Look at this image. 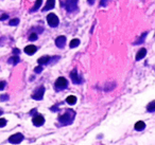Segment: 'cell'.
Instances as JSON below:
<instances>
[{
    "mask_svg": "<svg viewBox=\"0 0 155 145\" xmlns=\"http://www.w3.org/2000/svg\"><path fill=\"white\" fill-rule=\"evenodd\" d=\"M41 0H36V2H35L34 7H33V9L31 10V12H34V11H37V10L39 9V7H41Z\"/></svg>",
    "mask_w": 155,
    "mask_h": 145,
    "instance_id": "19",
    "label": "cell"
},
{
    "mask_svg": "<svg viewBox=\"0 0 155 145\" xmlns=\"http://www.w3.org/2000/svg\"><path fill=\"white\" fill-rule=\"evenodd\" d=\"M107 1L108 0H101V7H105L107 5Z\"/></svg>",
    "mask_w": 155,
    "mask_h": 145,
    "instance_id": "27",
    "label": "cell"
},
{
    "mask_svg": "<svg viewBox=\"0 0 155 145\" xmlns=\"http://www.w3.org/2000/svg\"><path fill=\"white\" fill-rule=\"evenodd\" d=\"M77 5H78V0H67L66 1V10L68 12H73L77 10Z\"/></svg>",
    "mask_w": 155,
    "mask_h": 145,
    "instance_id": "3",
    "label": "cell"
},
{
    "mask_svg": "<svg viewBox=\"0 0 155 145\" xmlns=\"http://www.w3.org/2000/svg\"><path fill=\"white\" fill-rule=\"evenodd\" d=\"M54 5H55V0H47L46 5L44 7V11H49V10H52L54 8Z\"/></svg>",
    "mask_w": 155,
    "mask_h": 145,
    "instance_id": "10",
    "label": "cell"
},
{
    "mask_svg": "<svg viewBox=\"0 0 155 145\" xmlns=\"http://www.w3.org/2000/svg\"><path fill=\"white\" fill-rule=\"evenodd\" d=\"M66 102L70 105H73V104H75V102H77V98H75L74 95H69L68 98H66Z\"/></svg>",
    "mask_w": 155,
    "mask_h": 145,
    "instance_id": "17",
    "label": "cell"
},
{
    "mask_svg": "<svg viewBox=\"0 0 155 145\" xmlns=\"http://www.w3.org/2000/svg\"><path fill=\"white\" fill-rule=\"evenodd\" d=\"M22 140H24V136H22L21 134H15L9 138V142L13 143V144H18V143H20Z\"/></svg>",
    "mask_w": 155,
    "mask_h": 145,
    "instance_id": "5",
    "label": "cell"
},
{
    "mask_svg": "<svg viewBox=\"0 0 155 145\" xmlns=\"http://www.w3.org/2000/svg\"><path fill=\"white\" fill-rule=\"evenodd\" d=\"M147 36V33H143V34L141 35V37H140V39L138 41H136V44H141L142 41H143V39H144V37Z\"/></svg>",
    "mask_w": 155,
    "mask_h": 145,
    "instance_id": "25",
    "label": "cell"
},
{
    "mask_svg": "<svg viewBox=\"0 0 155 145\" xmlns=\"http://www.w3.org/2000/svg\"><path fill=\"white\" fill-rule=\"evenodd\" d=\"M47 21H48V24L52 28H55V27L58 26V18L55 14L51 13L47 16Z\"/></svg>",
    "mask_w": 155,
    "mask_h": 145,
    "instance_id": "2",
    "label": "cell"
},
{
    "mask_svg": "<svg viewBox=\"0 0 155 145\" xmlns=\"http://www.w3.org/2000/svg\"><path fill=\"white\" fill-rule=\"evenodd\" d=\"M8 100H9V95H8V94H2V95H0V101L5 102V101H8Z\"/></svg>",
    "mask_w": 155,
    "mask_h": 145,
    "instance_id": "22",
    "label": "cell"
},
{
    "mask_svg": "<svg viewBox=\"0 0 155 145\" xmlns=\"http://www.w3.org/2000/svg\"><path fill=\"white\" fill-rule=\"evenodd\" d=\"M55 45L58 46V48H63L65 45H66V37L58 36V38L55 39Z\"/></svg>",
    "mask_w": 155,
    "mask_h": 145,
    "instance_id": "9",
    "label": "cell"
},
{
    "mask_svg": "<svg viewBox=\"0 0 155 145\" xmlns=\"http://www.w3.org/2000/svg\"><path fill=\"white\" fill-rule=\"evenodd\" d=\"M146 54H147V50L144 49V48H141V49L137 52V54H136V60H142V58L146 56Z\"/></svg>",
    "mask_w": 155,
    "mask_h": 145,
    "instance_id": "11",
    "label": "cell"
},
{
    "mask_svg": "<svg viewBox=\"0 0 155 145\" xmlns=\"http://www.w3.org/2000/svg\"><path fill=\"white\" fill-rule=\"evenodd\" d=\"M44 123H45V119L41 115H36V117L33 118V124L35 126H41Z\"/></svg>",
    "mask_w": 155,
    "mask_h": 145,
    "instance_id": "8",
    "label": "cell"
},
{
    "mask_svg": "<svg viewBox=\"0 0 155 145\" xmlns=\"http://www.w3.org/2000/svg\"><path fill=\"white\" fill-rule=\"evenodd\" d=\"M5 19H8V15H7V14H3V15L0 17V20H5Z\"/></svg>",
    "mask_w": 155,
    "mask_h": 145,
    "instance_id": "28",
    "label": "cell"
},
{
    "mask_svg": "<svg viewBox=\"0 0 155 145\" xmlns=\"http://www.w3.org/2000/svg\"><path fill=\"white\" fill-rule=\"evenodd\" d=\"M80 45V40L79 39H72V40L70 41V48H75L78 47V46Z\"/></svg>",
    "mask_w": 155,
    "mask_h": 145,
    "instance_id": "18",
    "label": "cell"
},
{
    "mask_svg": "<svg viewBox=\"0 0 155 145\" xmlns=\"http://www.w3.org/2000/svg\"><path fill=\"white\" fill-rule=\"evenodd\" d=\"M8 63H9V64H12V65L18 64V63H19V57H18L17 55H13L12 57H10V58H9Z\"/></svg>",
    "mask_w": 155,
    "mask_h": 145,
    "instance_id": "15",
    "label": "cell"
},
{
    "mask_svg": "<svg viewBox=\"0 0 155 145\" xmlns=\"http://www.w3.org/2000/svg\"><path fill=\"white\" fill-rule=\"evenodd\" d=\"M44 93H45V87L41 86V87H39L38 89L35 91V93L32 95V98L36 101H41V98H44Z\"/></svg>",
    "mask_w": 155,
    "mask_h": 145,
    "instance_id": "6",
    "label": "cell"
},
{
    "mask_svg": "<svg viewBox=\"0 0 155 145\" xmlns=\"http://www.w3.org/2000/svg\"><path fill=\"white\" fill-rule=\"evenodd\" d=\"M147 110H148L149 112H154L155 111V101L149 103V105L147 106Z\"/></svg>",
    "mask_w": 155,
    "mask_h": 145,
    "instance_id": "16",
    "label": "cell"
},
{
    "mask_svg": "<svg viewBox=\"0 0 155 145\" xmlns=\"http://www.w3.org/2000/svg\"><path fill=\"white\" fill-rule=\"evenodd\" d=\"M5 125H7V120L0 119V127H5Z\"/></svg>",
    "mask_w": 155,
    "mask_h": 145,
    "instance_id": "23",
    "label": "cell"
},
{
    "mask_svg": "<svg viewBox=\"0 0 155 145\" xmlns=\"http://www.w3.org/2000/svg\"><path fill=\"white\" fill-rule=\"evenodd\" d=\"M49 60H50L49 56H43V57L38 58L37 63H38L39 65H47V64H49Z\"/></svg>",
    "mask_w": 155,
    "mask_h": 145,
    "instance_id": "13",
    "label": "cell"
},
{
    "mask_svg": "<svg viewBox=\"0 0 155 145\" xmlns=\"http://www.w3.org/2000/svg\"><path fill=\"white\" fill-rule=\"evenodd\" d=\"M67 84H68V82H67V79L65 77H58L55 82V88L58 90H61L63 88L67 87Z\"/></svg>",
    "mask_w": 155,
    "mask_h": 145,
    "instance_id": "4",
    "label": "cell"
},
{
    "mask_svg": "<svg viewBox=\"0 0 155 145\" xmlns=\"http://www.w3.org/2000/svg\"><path fill=\"white\" fill-rule=\"evenodd\" d=\"M87 1H88L89 5H94L95 3V0H87Z\"/></svg>",
    "mask_w": 155,
    "mask_h": 145,
    "instance_id": "30",
    "label": "cell"
},
{
    "mask_svg": "<svg viewBox=\"0 0 155 145\" xmlns=\"http://www.w3.org/2000/svg\"><path fill=\"white\" fill-rule=\"evenodd\" d=\"M36 50H37V48L35 47V46H33V45H30V46H27L26 48H25V52H26L27 54H33V53H35L36 52Z\"/></svg>",
    "mask_w": 155,
    "mask_h": 145,
    "instance_id": "12",
    "label": "cell"
},
{
    "mask_svg": "<svg viewBox=\"0 0 155 145\" xmlns=\"http://www.w3.org/2000/svg\"><path fill=\"white\" fill-rule=\"evenodd\" d=\"M34 71H35L36 73H41V71H43V67H41V65H39L38 67H36V68L34 69Z\"/></svg>",
    "mask_w": 155,
    "mask_h": 145,
    "instance_id": "24",
    "label": "cell"
},
{
    "mask_svg": "<svg viewBox=\"0 0 155 145\" xmlns=\"http://www.w3.org/2000/svg\"><path fill=\"white\" fill-rule=\"evenodd\" d=\"M10 26H17L18 24H19V19L18 18H14V19H12L11 21L9 22Z\"/></svg>",
    "mask_w": 155,
    "mask_h": 145,
    "instance_id": "20",
    "label": "cell"
},
{
    "mask_svg": "<svg viewBox=\"0 0 155 145\" xmlns=\"http://www.w3.org/2000/svg\"><path fill=\"white\" fill-rule=\"evenodd\" d=\"M135 129L136 130H138V131H140V130H142V129H144V127H146V124L143 123L142 121H138L137 123L135 124Z\"/></svg>",
    "mask_w": 155,
    "mask_h": 145,
    "instance_id": "14",
    "label": "cell"
},
{
    "mask_svg": "<svg viewBox=\"0 0 155 145\" xmlns=\"http://www.w3.org/2000/svg\"><path fill=\"white\" fill-rule=\"evenodd\" d=\"M29 39H30L31 41H34V40H36L37 39V35L35 34V33H32V34L29 36Z\"/></svg>",
    "mask_w": 155,
    "mask_h": 145,
    "instance_id": "21",
    "label": "cell"
},
{
    "mask_svg": "<svg viewBox=\"0 0 155 145\" xmlns=\"http://www.w3.org/2000/svg\"><path fill=\"white\" fill-rule=\"evenodd\" d=\"M70 76H71V79H72V82L74 84H80V83H82V79H81L80 75L78 74L77 71H72V72L70 73Z\"/></svg>",
    "mask_w": 155,
    "mask_h": 145,
    "instance_id": "7",
    "label": "cell"
},
{
    "mask_svg": "<svg viewBox=\"0 0 155 145\" xmlns=\"http://www.w3.org/2000/svg\"><path fill=\"white\" fill-rule=\"evenodd\" d=\"M13 53H14V54H19V53H20L19 49H14V50H13Z\"/></svg>",
    "mask_w": 155,
    "mask_h": 145,
    "instance_id": "29",
    "label": "cell"
},
{
    "mask_svg": "<svg viewBox=\"0 0 155 145\" xmlns=\"http://www.w3.org/2000/svg\"><path fill=\"white\" fill-rule=\"evenodd\" d=\"M1 113H2V110H1V109H0V114H1Z\"/></svg>",
    "mask_w": 155,
    "mask_h": 145,
    "instance_id": "31",
    "label": "cell"
},
{
    "mask_svg": "<svg viewBox=\"0 0 155 145\" xmlns=\"http://www.w3.org/2000/svg\"><path fill=\"white\" fill-rule=\"evenodd\" d=\"M74 115H75L74 111H73L72 109H68L64 114L58 118V121H60L63 125H68V124L72 123L73 119H74Z\"/></svg>",
    "mask_w": 155,
    "mask_h": 145,
    "instance_id": "1",
    "label": "cell"
},
{
    "mask_svg": "<svg viewBox=\"0 0 155 145\" xmlns=\"http://www.w3.org/2000/svg\"><path fill=\"white\" fill-rule=\"evenodd\" d=\"M5 87V82H0V90H3Z\"/></svg>",
    "mask_w": 155,
    "mask_h": 145,
    "instance_id": "26",
    "label": "cell"
}]
</instances>
